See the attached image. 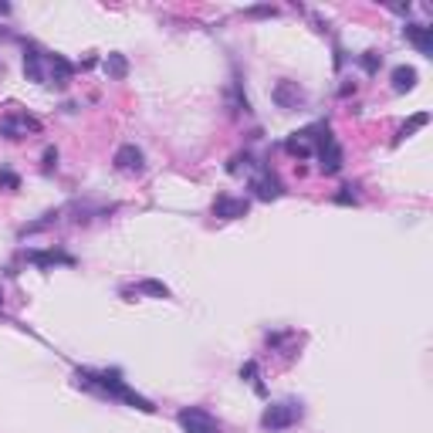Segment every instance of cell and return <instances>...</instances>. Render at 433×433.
Instances as JSON below:
<instances>
[{
  "label": "cell",
  "mask_w": 433,
  "mask_h": 433,
  "mask_svg": "<svg viewBox=\"0 0 433 433\" xmlns=\"http://www.w3.org/2000/svg\"><path fill=\"white\" fill-rule=\"evenodd\" d=\"M122 295H153V298H169V288H166L162 281L146 277V281H139V284H136V291H122Z\"/></svg>",
  "instance_id": "16"
},
{
  "label": "cell",
  "mask_w": 433,
  "mask_h": 433,
  "mask_svg": "<svg viewBox=\"0 0 433 433\" xmlns=\"http://www.w3.org/2000/svg\"><path fill=\"white\" fill-rule=\"evenodd\" d=\"M352 187H342V193H335V203H355V193H349Z\"/></svg>",
  "instance_id": "23"
},
{
  "label": "cell",
  "mask_w": 433,
  "mask_h": 433,
  "mask_svg": "<svg viewBox=\"0 0 433 433\" xmlns=\"http://www.w3.org/2000/svg\"><path fill=\"white\" fill-rule=\"evenodd\" d=\"M247 210H251V203H247L244 197L220 193V197L213 200V213H217L220 220H240V217H247Z\"/></svg>",
  "instance_id": "7"
},
{
  "label": "cell",
  "mask_w": 433,
  "mask_h": 433,
  "mask_svg": "<svg viewBox=\"0 0 433 433\" xmlns=\"http://www.w3.org/2000/svg\"><path fill=\"white\" fill-rule=\"evenodd\" d=\"M176 423L183 433H220V420L203 406H183L176 413Z\"/></svg>",
  "instance_id": "3"
},
{
  "label": "cell",
  "mask_w": 433,
  "mask_h": 433,
  "mask_svg": "<svg viewBox=\"0 0 433 433\" xmlns=\"http://www.w3.org/2000/svg\"><path fill=\"white\" fill-rule=\"evenodd\" d=\"M302 416H305V410H302L298 399H281V403H271L261 413V430L281 433V430H288V427H295V423H302Z\"/></svg>",
  "instance_id": "2"
},
{
  "label": "cell",
  "mask_w": 433,
  "mask_h": 433,
  "mask_svg": "<svg viewBox=\"0 0 433 433\" xmlns=\"http://www.w3.org/2000/svg\"><path fill=\"white\" fill-rule=\"evenodd\" d=\"M102 68H105V75H109V78H116V81L129 75V61H125V54H118V51H112V54L105 58V65H102Z\"/></svg>",
  "instance_id": "15"
},
{
  "label": "cell",
  "mask_w": 433,
  "mask_h": 433,
  "mask_svg": "<svg viewBox=\"0 0 433 433\" xmlns=\"http://www.w3.org/2000/svg\"><path fill=\"white\" fill-rule=\"evenodd\" d=\"M305 88L298 85V81H288V78H281L271 88V102H275L277 109H284V112H291V109H302L305 105Z\"/></svg>",
  "instance_id": "4"
},
{
  "label": "cell",
  "mask_w": 433,
  "mask_h": 433,
  "mask_svg": "<svg viewBox=\"0 0 433 433\" xmlns=\"http://www.w3.org/2000/svg\"><path fill=\"white\" fill-rule=\"evenodd\" d=\"M240 379H247V383L254 386V393H257V396L268 393V390H264V383H261V372H257V362H254V359L240 366Z\"/></svg>",
  "instance_id": "17"
},
{
  "label": "cell",
  "mask_w": 433,
  "mask_h": 433,
  "mask_svg": "<svg viewBox=\"0 0 433 433\" xmlns=\"http://www.w3.org/2000/svg\"><path fill=\"white\" fill-rule=\"evenodd\" d=\"M247 17H277V7H251Z\"/></svg>",
  "instance_id": "21"
},
{
  "label": "cell",
  "mask_w": 433,
  "mask_h": 433,
  "mask_svg": "<svg viewBox=\"0 0 433 433\" xmlns=\"http://www.w3.org/2000/svg\"><path fill=\"white\" fill-rule=\"evenodd\" d=\"M359 61H362V68H366L369 75H376V72H379V65H383V54H376V51H366Z\"/></svg>",
  "instance_id": "19"
},
{
  "label": "cell",
  "mask_w": 433,
  "mask_h": 433,
  "mask_svg": "<svg viewBox=\"0 0 433 433\" xmlns=\"http://www.w3.org/2000/svg\"><path fill=\"white\" fill-rule=\"evenodd\" d=\"M251 190H254V197H257V200H277L281 193H284L281 180H277L271 169H261V173L251 180Z\"/></svg>",
  "instance_id": "8"
},
{
  "label": "cell",
  "mask_w": 433,
  "mask_h": 433,
  "mask_svg": "<svg viewBox=\"0 0 433 433\" xmlns=\"http://www.w3.org/2000/svg\"><path fill=\"white\" fill-rule=\"evenodd\" d=\"M116 169L118 173H132V176H139L142 169H146V153L136 146V142H125V146H118L116 149Z\"/></svg>",
  "instance_id": "6"
},
{
  "label": "cell",
  "mask_w": 433,
  "mask_h": 433,
  "mask_svg": "<svg viewBox=\"0 0 433 433\" xmlns=\"http://www.w3.org/2000/svg\"><path fill=\"white\" fill-rule=\"evenodd\" d=\"M0 187L3 190H21V176L14 169H0Z\"/></svg>",
  "instance_id": "20"
},
{
  "label": "cell",
  "mask_w": 433,
  "mask_h": 433,
  "mask_svg": "<svg viewBox=\"0 0 433 433\" xmlns=\"http://www.w3.org/2000/svg\"><path fill=\"white\" fill-rule=\"evenodd\" d=\"M284 153H288V156H298V159L315 156V146H312V136H308V129H302V132H291V136H288V142H284Z\"/></svg>",
  "instance_id": "11"
},
{
  "label": "cell",
  "mask_w": 433,
  "mask_h": 433,
  "mask_svg": "<svg viewBox=\"0 0 433 433\" xmlns=\"http://www.w3.org/2000/svg\"><path fill=\"white\" fill-rule=\"evenodd\" d=\"M24 75H28V81H38V85L47 81V61H44V51L28 47V54H24Z\"/></svg>",
  "instance_id": "10"
},
{
  "label": "cell",
  "mask_w": 433,
  "mask_h": 433,
  "mask_svg": "<svg viewBox=\"0 0 433 433\" xmlns=\"http://www.w3.org/2000/svg\"><path fill=\"white\" fill-rule=\"evenodd\" d=\"M75 383H78L81 390H92V393H98V396L118 399V403H125V406H132V410H139V413H156L153 399H146V396L136 393V390L122 379L118 369H102V372L78 369V372H75Z\"/></svg>",
  "instance_id": "1"
},
{
  "label": "cell",
  "mask_w": 433,
  "mask_h": 433,
  "mask_svg": "<svg viewBox=\"0 0 433 433\" xmlns=\"http://www.w3.org/2000/svg\"><path fill=\"white\" fill-rule=\"evenodd\" d=\"M28 261L38 264L41 271H47V268H54V264H75V257H68V254H61V251H31Z\"/></svg>",
  "instance_id": "13"
},
{
  "label": "cell",
  "mask_w": 433,
  "mask_h": 433,
  "mask_svg": "<svg viewBox=\"0 0 433 433\" xmlns=\"http://www.w3.org/2000/svg\"><path fill=\"white\" fill-rule=\"evenodd\" d=\"M416 88V68H410V65H399L393 68V92H413Z\"/></svg>",
  "instance_id": "14"
},
{
  "label": "cell",
  "mask_w": 433,
  "mask_h": 433,
  "mask_svg": "<svg viewBox=\"0 0 433 433\" xmlns=\"http://www.w3.org/2000/svg\"><path fill=\"white\" fill-rule=\"evenodd\" d=\"M54 162H58V149H44V169H54Z\"/></svg>",
  "instance_id": "22"
},
{
  "label": "cell",
  "mask_w": 433,
  "mask_h": 433,
  "mask_svg": "<svg viewBox=\"0 0 433 433\" xmlns=\"http://www.w3.org/2000/svg\"><path fill=\"white\" fill-rule=\"evenodd\" d=\"M427 122H430V112H420V116H413L410 122H406V125H399V132H396L393 142H403V139H410V136H413L416 129H423Z\"/></svg>",
  "instance_id": "18"
},
{
  "label": "cell",
  "mask_w": 433,
  "mask_h": 433,
  "mask_svg": "<svg viewBox=\"0 0 433 433\" xmlns=\"http://www.w3.org/2000/svg\"><path fill=\"white\" fill-rule=\"evenodd\" d=\"M44 61H47V75L54 78V85H68V78L75 75V65L61 54H44Z\"/></svg>",
  "instance_id": "12"
},
{
  "label": "cell",
  "mask_w": 433,
  "mask_h": 433,
  "mask_svg": "<svg viewBox=\"0 0 433 433\" xmlns=\"http://www.w3.org/2000/svg\"><path fill=\"white\" fill-rule=\"evenodd\" d=\"M28 132H41V122L28 112H10V116L0 118V136L7 139H24Z\"/></svg>",
  "instance_id": "5"
},
{
  "label": "cell",
  "mask_w": 433,
  "mask_h": 433,
  "mask_svg": "<svg viewBox=\"0 0 433 433\" xmlns=\"http://www.w3.org/2000/svg\"><path fill=\"white\" fill-rule=\"evenodd\" d=\"M403 34L416 44V51L423 58H433V28H427V24H406Z\"/></svg>",
  "instance_id": "9"
},
{
  "label": "cell",
  "mask_w": 433,
  "mask_h": 433,
  "mask_svg": "<svg viewBox=\"0 0 433 433\" xmlns=\"http://www.w3.org/2000/svg\"><path fill=\"white\" fill-rule=\"evenodd\" d=\"M0 308H3V295H0Z\"/></svg>",
  "instance_id": "24"
}]
</instances>
